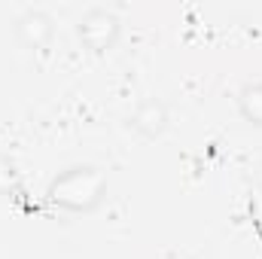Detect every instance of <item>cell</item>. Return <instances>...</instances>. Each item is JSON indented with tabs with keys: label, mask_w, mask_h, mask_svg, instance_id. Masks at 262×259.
Segmentation results:
<instances>
[{
	"label": "cell",
	"mask_w": 262,
	"mask_h": 259,
	"mask_svg": "<svg viewBox=\"0 0 262 259\" xmlns=\"http://www.w3.org/2000/svg\"><path fill=\"white\" fill-rule=\"evenodd\" d=\"M256 183H259V186H262V165H259V168H256Z\"/></svg>",
	"instance_id": "52a82bcc"
},
{
	"label": "cell",
	"mask_w": 262,
	"mask_h": 259,
	"mask_svg": "<svg viewBox=\"0 0 262 259\" xmlns=\"http://www.w3.org/2000/svg\"><path fill=\"white\" fill-rule=\"evenodd\" d=\"M168 122H171L168 107H165V101H159V98L140 101V104L134 107V113H131V128L137 131V134H143V137H149V140L159 137V134H165Z\"/></svg>",
	"instance_id": "277c9868"
},
{
	"label": "cell",
	"mask_w": 262,
	"mask_h": 259,
	"mask_svg": "<svg viewBox=\"0 0 262 259\" xmlns=\"http://www.w3.org/2000/svg\"><path fill=\"white\" fill-rule=\"evenodd\" d=\"M238 110H241L244 122L262 128V82H247L238 92Z\"/></svg>",
	"instance_id": "5b68a950"
},
{
	"label": "cell",
	"mask_w": 262,
	"mask_h": 259,
	"mask_svg": "<svg viewBox=\"0 0 262 259\" xmlns=\"http://www.w3.org/2000/svg\"><path fill=\"white\" fill-rule=\"evenodd\" d=\"M15 37L25 49H46L55 37V25L43 9H28L15 21Z\"/></svg>",
	"instance_id": "3957f363"
},
{
	"label": "cell",
	"mask_w": 262,
	"mask_h": 259,
	"mask_svg": "<svg viewBox=\"0 0 262 259\" xmlns=\"http://www.w3.org/2000/svg\"><path fill=\"white\" fill-rule=\"evenodd\" d=\"M18 192V171L9 156L0 153V195H15Z\"/></svg>",
	"instance_id": "8992f818"
},
{
	"label": "cell",
	"mask_w": 262,
	"mask_h": 259,
	"mask_svg": "<svg viewBox=\"0 0 262 259\" xmlns=\"http://www.w3.org/2000/svg\"><path fill=\"white\" fill-rule=\"evenodd\" d=\"M107 195V174L98 165H73L49 183V204L67 213H92Z\"/></svg>",
	"instance_id": "6da1fadb"
},
{
	"label": "cell",
	"mask_w": 262,
	"mask_h": 259,
	"mask_svg": "<svg viewBox=\"0 0 262 259\" xmlns=\"http://www.w3.org/2000/svg\"><path fill=\"white\" fill-rule=\"evenodd\" d=\"M76 37H79V43H82L89 52L101 55V52H110V49L119 43V37H122V21H119V15H116L113 9H107V6H92V9H85L82 18L76 21Z\"/></svg>",
	"instance_id": "7a4b0ae2"
}]
</instances>
